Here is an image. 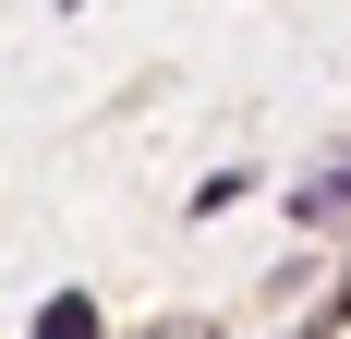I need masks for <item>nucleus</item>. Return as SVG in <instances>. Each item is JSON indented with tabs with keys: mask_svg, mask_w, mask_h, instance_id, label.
Instances as JSON below:
<instances>
[{
	"mask_svg": "<svg viewBox=\"0 0 351 339\" xmlns=\"http://www.w3.org/2000/svg\"><path fill=\"white\" fill-rule=\"evenodd\" d=\"M291 206H303V218H351V158H339V170H315Z\"/></svg>",
	"mask_w": 351,
	"mask_h": 339,
	"instance_id": "nucleus-1",
	"label": "nucleus"
},
{
	"mask_svg": "<svg viewBox=\"0 0 351 339\" xmlns=\"http://www.w3.org/2000/svg\"><path fill=\"white\" fill-rule=\"evenodd\" d=\"M36 339H97V303H85V291H61V303L36 315Z\"/></svg>",
	"mask_w": 351,
	"mask_h": 339,
	"instance_id": "nucleus-2",
	"label": "nucleus"
},
{
	"mask_svg": "<svg viewBox=\"0 0 351 339\" xmlns=\"http://www.w3.org/2000/svg\"><path fill=\"white\" fill-rule=\"evenodd\" d=\"M170 339H194V327H170Z\"/></svg>",
	"mask_w": 351,
	"mask_h": 339,
	"instance_id": "nucleus-3",
	"label": "nucleus"
}]
</instances>
